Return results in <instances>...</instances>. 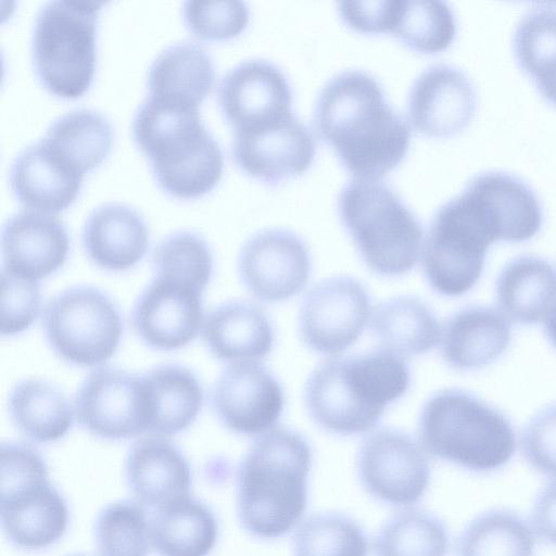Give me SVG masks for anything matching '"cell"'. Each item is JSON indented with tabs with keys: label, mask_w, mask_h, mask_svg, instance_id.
I'll use <instances>...</instances> for the list:
<instances>
[{
	"label": "cell",
	"mask_w": 556,
	"mask_h": 556,
	"mask_svg": "<svg viewBox=\"0 0 556 556\" xmlns=\"http://www.w3.org/2000/svg\"><path fill=\"white\" fill-rule=\"evenodd\" d=\"M319 137L357 179L383 178L405 157L410 130L381 85L363 71H345L321 89L314 110Z\"/></svg>",
	"instance_id": "1"
},
{
	"label": "cell",
	"mask_w": 556,
	"mask_h": 556,
	"mask_svg": "<svg viewBox=\"0 0 556 556\" xmlns=\"http://www.w3.org/2000/svg\"><path fill=\"white\" fill-rule=\"evenodd\" d=\"M312 462L309 444L290 429H271L252 443L236 482L237 516L248 533L274 540L301 523Z\"/></svg>",
	"instance_id": "2"
},
{
	"label": "cell",
	"mask_w": 556,
	"mask_h": 556,
	"mask_svg": "<svg viewBox=\"0 0 556 556\" xmlns=\"http://www.w3.org/2000/svg\"><path fill=\"white\" fill-rule=\"evenodd\" d=\"M410 375L400 355L377 349L332 358L309 376L304 401L314 421L351 435L377 426L388 404L405 394Z\"/></svg>",
	"instance_id": "3"
},
{
	"label": "cell",
	"mask_w": 556,
	"mask_h": 556,
	"mask_svg": "<svg viewBox=\"0 0 556 556\" xmlns=\"http://www.w3.org/2000/svg\"><path fill=\"white\" fill-rule=\"evenodd\" d=\"M132 135L159 186L178 198H197L220 179L224 155L199 106L148 96L132 119Z\"/></svg>",
	"instance_id": "4"
},
{
	"label": "cell",
	"mask_w": 556,
	"mask_h": 556,
	"mask_svg": "<svg viewBox=\"0 0 556 556\" xmlns=\"http://www.w3.org/2000/svg\"><path fill=\"white\" fill-rule=\"evenodd\" d=\"M418 435L426 453L473 472L502 468L517 447L506 415L460 389L441 390L425 403Z\"/></svg>",
	"instance_id": "5"
},
{
	"label": "cell",
	"mask_w": 556,
	"mask_h": 556,
	"mask_svg": "<svg viewBox=\"0 0 556 556\" xmlns=\"http://www.w3.org/2000/svg\"><path fill=\"white\" fill-rule=\"evenodd\" d=\"M338 210L370 270L394 277L414 267L422 228L393 189L375 180L355 179L340 192Z\"/></svg>",
	"instance_id": "6"
},
{
	"label": "cell",
	"mask_w": 556,
	"mask_h": 556,
	"mask_svg": "<svg viewBox=\"0 0 556 556\" xmlns=\"http://www.w3.org/2000/svg\"><path fill=\"white\" fill-rule=\"evenodd\" d=\"M67 503L51 483L48 466L34 447L1 444L0 518L4 535L26 551L46 548L66 532Z\"/></svg>",
	"instance_id": "7"
},
{
	"label": "cell",
	"mask_w": 556,
	"mask_h": 556,
	"mask_svg": "<svg viewBox=\"0 0 556 556\" xmlns=\"http://www.w3.org/2000/svg\"><path fill=\"white\" fill-rule=\"evenodd\" d=\"M102 1H48L37 12L31 53L42 85L63 98L90 87L96 67L98 15Z\"/></svg>",
	"instance_id": "8"
},
{
	"label": "cell",
	"mask_w": 556,
	"mask_h": 556,
	"mask_svg": "<svg viewBox=\"0 0 556 556\" xmlns=\"http://www.w3.org/2000/svg\"><path fill=\"white\" fill-rule=\"evenodd\" d=\"M480 215L462 191L435 212L422 248V267L431 288L446 296L468 292L480 279L493 243Z\"/></svg>",
	"instance_id": "9"
},
{
	"label": "cell",
	"mask_w": 556,
	"mask_h": 556,
	"mask_svg": "<svg viewBox=\"0 0 556 556\" xmlns=\"http://www.w3.org/2000/svg\"><path fill=\"white\" fill-rule=\"evenodd\" d=\"M46 339L63 361L91 367L116 352L123 320L111 299L93 287L78 286L56 294L42 318Z\"/></svg>",
	"instance_id": "10"
},
{
	"label": "cell",
	"mask_w": 556,
	"mask_h": 556,
	"mask_svg": "<svg viewBox=\"0 0 556 556\" xmlns=\"http://www.w3.org/2000/svg\"><path fill=\"white\" fill-rule=\"evenodd\" d=\"M356 471L368 494L393 506L417 503L430 482L425 450L409 434L396 429H380L363 441Z\"/></svg>",
	"instance_id": "11"
},
{
	"label": "cell",
	"mask_w": 556,
	"mask_h": 556,
	"mask_svg": "<svg viewBox=\"0 0 556 556\" xmlns=\"http://www.w3.org/2000/svg\"><path fill=\"white\" fill-rule=\"evenodd\" d=\"M77 421L89 433L123 440L149 432L150 402L142 376L101 367L80 384L74 404Z\"/></svg>",
	"instance_id": "12"
},
{
	"label": "cell",
	"mask_w": 556,
	"mask_h": 556,
	"mask_svg": "<svg viewBox=\"0 0 556 556\" xmlns=\"http://www.w3.org/2000/svg\"><path fill=\"white\" fill-rule=\"evenodd\" d=\"M364 286L351 277H331L315 285L303 300L299 316L302 340L323 354H338L362 334L370 317Z\"/></svg>",
	"instance_id": "13"
},
{
	"label": "cell",
	"mask_w": 556,
	"mask_h": 556,
	"mask_svg": "<svg viewBox=\"0 0 556 556\" xmlns=\"http://www.w3.org/2000/svg\"><path fill=\"white\" fill-rule=\"evenodd\" d=\"M238 269L251 294L275 303L294 296L305 287L312 263L305 243L295 233L266 229L243 244Z\"/></svg>",
	"instance_id": "14"
},
{
	"label": "cell",
	"mask_w": 556,
	"mask_h": 556,
	"mask_svg": "<svg viewBox=\"0 0 556 556\" xmlns=\"http://www.w3.org/2000/svg\"><path fill=\"white\" fill-rule=\"evenodd\" d=\"M217 99L235 132L256 130L293 114L285 74L265 60H248L229 70L218 85Z\"/></svg>",
	"instance_id": "15"
},
{
	"label": "cell",
	"mask_w": 556,
	"mask_h": 556,
	"mask_svg": "<svg viewBox=\"0 0 556 556\" xmlns=\"http://www.w3.org/2000/svg\"><path fill=\"white\" fill-rule=\"evenodd\" d=\"M214 413L230 431L256 435L279 420L285 395L278 380L255 362L233 363L217 378L211 394Z\"/></svg>",
	"instance_id": "16"
},
{
	"label": "cell",
	"mask_w": 556,
	"mask_h": 556,
	"mask_svg": "<svg viewBox=\"0 0 556 556\" xmlns=\"http://www.w3.org/2000/svg\"><path fill=\"white\" fill-rule=\"evenodd\" d=\"M201 292L176 280L155 276L132 309V326L148 346L173 351L195 339L204 316Z\"/></svg>",
	"instance_id": "17"
},
{
	"label": "cell",
	"mask_w": 556,
	"mask_h": 556,
	"mask_svg": "<svg viewBox=\"0 0 556 556\" xmlns=\"http://www.w3.org/2000/svg\"><path fill=\"white\" fill-rule=\"evenodd\" d=\"M477 106L472 81L458 67L434 64L414 81L407 100L414 128L428 137L444 138L468 126Z\"/></svg>",
	"instance_id": "18"
},
{
	"label": "cell",
	"mask_w": 556,
	"mask_h": 556,
	"mask_svg": "<svg viewBox=\"0 0 556 556\" xmlns=\"http://www.w3.org/2000/svg\"><path fill=\"white\" fill-rule=\"evenodd\" d=\"M463 191L473 203L493 241L522 242L543 224V210L533 189L521 178L501 170L475 175Z\"/></svg>",
	"instance_id": "19"
},
{
	"label": "cell",
	"mask_w": 556,
	"mask_h": 556,
	"mask_svg": "<svg viewBox=\"0 0 556 556\" xmlns=\"http://www.w3.org/2000/svg\"><path fill=\"white\" fill-rule=\"evenodd\" d=\"M232 155L248 175L277 184L311 166L315 142L309 129L292 114L256 130L235 132Z\"/></svg>",
	"instance_id": "20"
},
{
	"label": "cell",
	"mask_w": 556,
	"mask_h": 556,
	"mask_svg": "<svg viewBox=\"0 0 556 556\" xmlns=\"http://www.w3.org/2000/svg\"><path fill=\"white\" fill-rule=\"evenodd\" d=\"M68 250L67 230L52 214L23 210L2 226V270L12 276L38 281L64 264Z\"/></svg>",
	"instance_id": "21"
},
{
	"label": "cell",
	"mask_w": 556,
	"mask_h": 556,
	"mask_svg": "<svg viewBox=\"0 0 556 556\" xmlns=\"http://www.w3.org/2000/svg\"><path fill=\"white\" fill-rule=\"evenodd\" d=\"M84 174L43 138L22 150L10 169L12 191L21 203L56 213L76 199Z\"/></svg>",
	"instance_id": "22"
},
{
	"label": "cell",
	"mask_w": 556,
	"mask_h": 556,
	"mask_svg": "<svg viewBox=\"0 0 556 556\" xmlns=\"http://www.w3.org/2000/svg\"><path fill=\"white\" fill-rule=\"evenodd\" d=\"M125 477L136 501L153 508L189 495L192 484L187 458L172 442L159 435L144 438L130 447Z\"/></svg>",
	"instance_id": "23"
},
{
	"label": "cell",
	"mask_w": 556,
	"mask_h": 556,
	"mask_svg": "<svg viewBox=\"0 0 556 556\" xmlns=\"http://www.w3.org/2000/svg\"><path fill=\"white\" fill-rule=\"evenodd\" d=\"M441 352L457 370L479 369L497 361L510 344L508 319L497 309L471 305L453 314L442 331Z\"/></svg>",
	"instance_id": "24"
},
{
	"label": "cell",
	"mask_w": 556,
	"mask_h": 556,
	"mask_svg": "<svg viewBox=\"0 0 556 556\" xmlns=\"http://www.w3.org/2000/svg\"><path fill=\"white\" fill-rule=\"evenodd\" d=\"M88 257L99 267L123 271L135 266L149 247V229L143 217L122 203L94 208L83 228Z\"/></svg>",
	"instance_id": "25"
},
{
	"label": "cell",
	"mask_w": 556,
	"mask_h": 556,
	"mask_svg": "<svg viewBox=\"0 0 556 556\" xmlns=\"http://www.w3.org/2000/svg\"><path fill=\"white\" fill-rule=\"evenodd\" d=\"M202 334L216 358L232 364L263 358L274 342L266 314L245 301L227 302L211 311L204 318Z\"/></svg>",
	"instance_id": "26"
},
{
	"label": "cell",
	"mask_w": 556,
	"mask_h": 556,
	"mask_svg": "<svg viewBox=\"0 0 556 556\" xmlns=\"http://www.w3.org/2000/svg\"><path fill=\"white\" fill-rule=\"evenodd\" d=\"M495 295L507 319L522 325L545 321L556 306V266L540 256H517L501 270Z\"/></svg>",
	"instance_id": "27"
},
{
	"label": "cell",
	"mask_w": 556,
	"mask_h": 556,
	"mask_svg": "<svg viewBox=\"0 0 556 556\" xmlns=\"http://www.w3.org/2000/svg\"><path fill=\"white\" fill-rule=\"evenodd\" d=\"M149 525L160 556H208L218 539L213 510L190 494L154 508Z\"/></svg>",
	"instance_id": "28"
},
{
	"label": "cell",
	"mask_w": 556,
	"mask_h": 556,
	"mask_svg": "<svg viewBox=\"0 0 556 556\" xmlns=\"http://www.w3.org/2000/svg\"><path fill=\"white\" fill-rule=\"evenodd\" d=\"M215 81L213 59L200 45L179 41L163 49L148 73L149 96L199 106Z\"/></svg>",
	"instance_id": "29"
},
{
	"label": "cell",
	"mask_w": 556,
	"mask_h": 556,
	"mask_svg": "<svg viewBox=\"0 0 556 556\" xmlns=\"http://www.w3.org/2000/svg\"><path fill=\"white\" fill-rule=\"evenodd\" d=\"M150 402L149 432L170 437L187 429L203 405V389L188 368L165 364L142 375Z\"/></svg>",
	"instance_id": "30"
},
{
	"label": "cell",
	"mask_w": 556,
	"mask_h": 556,
	"mask_svg": "<svg viewBox=\"0 0 556 556\" xmlns=\"http://www.w3.org/2000/svg\"><path fill=\"white\" fill-rule=\"evenodd\" d=\"M8 408L14 426L38 443L62 439L71 429L75 414L60 389L39 379L17 382L10 391Z\"/></svg>",
	"instance_id": "31"
},
{
	"label": "cell",
	"mask_w": 556,
	"mask_h": 556,
	"mask_svg": "<svg viewBox=\"0 0 556 556\" xmlns=\"http://www.w3.org/2000/svg\"><path fill=\"white\" fill-rule=\"evenodd\" d=\"M383 349L397 355H419L432 350L441 337L440 324L419 299L402 295L382 302L371 320Z\"/></svg>",
	"instance_id": "32"
},
{
	"label": "cell",
	"mask_w": 556,
	"mask_h": 556,
	"mask_svg": "<svg viewBox=\"0 0 556 556\" xmlns=\"http://www.w3.org/2000/svg\"><path fill=\"white\" fill-rule=\"evenodd\" d=\"M456 17L444 1L386 0L382 33H390L410 49L438 53L456 36Z\"/></svg>",
	"instance_id": "33"
},
{
	"label": "cell",
	"mask_w": 556,
	"mask_h": 556,
	"mask_svg": "<svg viewBox=\"0 0 556 556\" xmlns=\"http://www.w3.org/2000/svg\"><path fill=\"white\" fill-rule=\"evenodd\" d=\"M513 47L539 92L556 104V7L540 4L526 12L516 25Z\"/></svg>",
	"instance_id": "34"
},
{
	"label": "cell",
	"mask_w": 556,
	"mask_h": 556,
	"mask_svg": "<svg viewBox=\"0 0 556 556\" xmlns=\"http://www.w3.org/2000/svg\"><path fill=\"white\" fill-rule=\"evenodd\" d=\"M43 139L85 174L109 154L113 128L101 113L91 109H75L54 119Z\"/></svg>",
	"instance_id": "35"
},
{
	"label": "cell",
	"mask_w": 556,
	"mask_h": 556,
	"mask_svg": "<svg viewBox=\"0 0 556 556\" xmlns=\"http://www.w3.org/2000/svg\"><path fill=\"white\" fill-rule=\"evenodd\" d=\"M535 534L517 513L496 508L472 519L457 542V556H533Z\"/></svg>",
	"instance_id": "36"
},
{
	"label": "cell",
	"mask_w": 556,
	"mask_h": 556,
	"mask_svg": "<svg viewBox=\"0 0 556 556\" xmlns=\"http://www.w3.org/2000/svg\"><path fill=\"white\" fill-rule=\"evenodd\" d=\"M448 545L442 520L418 508L393 515L374 540L376 556H446Z\"/></svg>",
	"instance_id": "37"
},
{
	"label": "cell",
	"mask_w": 556,
	"mask_h": 556,
	"mask_svg": "<svg viewBox=\"0 0 556 556\" xmlns=\"http://www.w3.org/2000/svg\"><path fill=\"white\" fill-rule=\"evenodd\" d=\"M293 556H367L363 528L338 513L315 514L301 521L292 540Z\"/></svg>",
	"instance_id": "38"
},
{
	"label": "cell",
	"mask_w": 556,
	"mask_h": 556,
	"mask_svg": "<svg viewBox=\"0 0 556 556\" xmlns=\"http://www.w3.org/2000/svg\"><path fill=\"white\" fill-rule=\"evenodd\" d=\"M99 556H148L149 517L137 501L121 500L104 506L94 522Z\"/></svg>",
	"instance_id": "39"
},
{
	"label": "cell",
	"mask_w": 556,
	"mask_h": 556,
	"mask_svg": "<svg viewBox=\"0 0 556 556\" xmlns=\"http://www.w3.org/2000/svg\"><path fill=\"white\" fill-rule=\"evenodd\" d=\"M155 276L188 285L203 292L213 274V256L206 241L191 231L163 238L152 255Z\"/></svg>",
	"instance_id": "40"
},
{
	"label": "cell",
	"mask_w": 556,
	"mask_h": 556,
	"mask_svg": "<svg viewBox=\"0 0 556 556\" xmlns=\"http://www.w3.org/2000/svg\"><path fill=\"white\" fill-rule=\"evenodd\" d=\"M182 13L187 27L208 40L233 38L245 29L250 20V10L242 1L188 0Z\"/></svg>",
	"instance_id": "41"
},
{
	"label": "cell",
	"mask_w": 556,
	"mask_h": 556,
	"mask_svg": "<svg viewBox=\"0 0 556 556\" xmlns=\"http://www.w3.org/2000/svg\"><path fill=\"white\" fill-rule=\"evenodd\" d=\"M1 333L18 334L29 328L40 313V287L38 281L1 270Z\"/></svg>",
	"instance_id": "42"
},
{
	"label": "cell",
	"mask_w": 556,
	"mask_h": 556,
	"mask_svg": "<svg viewBox=\"0 0 556 556\" xmlns=\"http://www.w3.org/2000/svg\"><path fill=\"white\" fill-rule=\"evenodd\" d=\"M520 446L533 469L556 478V403L532 416L522 430Z\"/></svg>",
	"instance_id": "43"
},
{
	"label": "cell",
	"mask_w": 556,
	"mask_h": 556,
	"mask_svg": "<svg viewBox=\"0 0 556 556\" xmlns=\"http://www.w3.org/2000/svg\"><path fill=\"white\" fill-rule=\"evenodd\" d=\"M530 525L535 536L556 546V478H552L539 492Z\"/></svg>",
	"instance_id": "44"
},
{
	"label": "cell",
	"mask_w": 556,
	"mask_h": 556,
	"mask_svg": "<svg viewBox=\"0 0 556 556\" xmlns=\"http://www.w3.org/2000/svg\"><path fill=\"white\" fill-rule=\"evenodd\" d=\"M544 332L548 342L556 349V306L544 321Z\"/></svg>",
	"instance_id": "45"
},
{
	"label": "cell",
	"mask_w": 556,
	"mask_h": 556,
	"mask_svg": "<svg viewBox=\"0 0 556 556\" xmlns=\"http://www.w3.org/2000/svg\"><path fill=\"white\" fill-rule=\"evenodd\" d=\"M72 556H85V555H72Z\"/></svg>",
	"instance_id": "46"
}]
</instances>
